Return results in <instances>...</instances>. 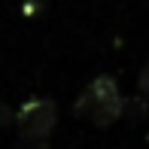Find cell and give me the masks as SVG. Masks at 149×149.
<instances>
[{
  "mask_svg": "<svg viewBox=\"0 0 149 149\" xmlns=\"http://www.w3.org/2000/svg\"><path fill=\"white\" fill-rule=\"evenodd\" d=\"M73 113H76L79 119L97 125V128H110L113 122H119L122 113H125V97H122L116 79L107 76V73L104 76H94L82 88V94L76 97Z\"/></svg>",
  "mask_w": 149,
  "mask_h": 149,
  "instance_id": "1",
  "label": "cell"
},
{
  "mask_svg": "<svg viewBox=\"0 0 149 149\" xmlns=\"http://www.w3.org/2000/svg\"><path fill=\"white\" fill-rule=\"evenodd\" d=\"M55 122H58V107H55V100H49V97H31V100H24V104L18 107V113H15L18 137H22L24 143H37V146H43L46 140H49Z\"/></svg>",
  "mask_w": 149,
  "mask_h": 149,
  "instance_id": "2",
  "label": "cell"
},
{
  "mask_svg": "<svg viewBox=\"0 0 149 149\" xmlns=\"http://www.w3.org/2000/svg\"><path fill=\"white\" fill-rule=\"evenodd\" d=\"M137 88L143 91V94H149V58H146V64L140 67V76H137Z\"/></svg>",
  "mask_w": 149,
  "mask_h": 149,
  "instance_id": "3",
  "label": "cell"
},
{
  "mask_svg": "<svg viewBox=\"0 0 149 149\" xmlns=\"http://www.w3.org/2000/svg\"><path fill=\"white\" fill-rule=\"evenodd\" d=\"M12 119V113H9V107L3 104V100H0V125H6V122Z\"/></svg>",
  "mask_w": 149,
  "mask_h": 149,
  "instance_id": "4",
  "label": "cell"
}]
</instances>
